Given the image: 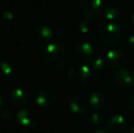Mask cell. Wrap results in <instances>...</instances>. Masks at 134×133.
Segmentation results:
<instances>
[{
	"label": "cell",
	"instance_id": "obj_1",
	"mask_svg": "<svg viewBox=\"0 0 134 133\" xmlns=\"http://www.w3.org/2000/svg\"><path fill=\"white\" fill-rule=\"evenodd\" d=\"M44 59L48 66L52 68H60L67 61V54L64 47L60 43H49L45 48Z\"/></svg>",
	"mask_w": 134,
	"mask_h": 133
},
{
	"label": "cell",
	"instance_id": "obj_2",
	"mask_svg": "<svg viewBox=\"0 0 134 133\" xmlns=\"http://www.w3.org/2000/svg\"><path fill=\"white\" fill-rule=\"evenodd\" d=\"M90 77V69L86 65H75L69 70L67 80L69 85L73 89L82 88Z\"/></svg>",
	"mask_w": 134,
	"mask_h": 133
},
{
	"label": "cell",
	"instance_id": "obj_3",
	"mask_svg": "<svg viewBox=\"0 0 134 133\" xmlns=\"http://www.w3.org/2000/svg\"><path fill=\"white\" fill-rule=\"evenodd\" d=\"M101 0H80L79 8L83 16L87 19H94L102 11Z\"/></svg>",
	"mask_w": 134,
	"mask_h": 133
},
{
	"label": "cell",
	"instance_id": "obj_4",
	"mask_svg": "<svg viewBox=\"0 0 134 133\" xmlns=\"http://www.w3.org/2000/svg\"><path fill=\"white\" fill-rule=\"evenodd\" d=\"M120 36H121L120 27L113 22L107 24L102 28L100 32V39L104 44L113 45L120 40Z\"/></svg>",
	"mask_w": 134,
	"mask_h": 133
},
{
	"label": "cell",
	"instance_id": "obj_5",
	"mask_svg": "<svg viewBox=\"0 0 134 133\" xmlns=\"http://www.w3.org/2000/svg\"><path fill=\"white\" fill-rule=\"evenodd\" d=\"M94 50L92 46L88 42L78 44L74 48V57L80 64L86 65L93 59Z\"/></svg>",
	"mask_w": 134,
	"mask_h": 133
},
{
	"label": "cell",
	"instance_id": "obj_6",
	"mask_svg": "<svg viewBox=\"0 0 134 133\" xmlns=\"http://www.w3.org/2000/svg\"><path fill=\"white\" fill-rule=\"evenodd\" d=\"M114 82L122 89L134 86V71L129 68H120L114 75Z\"/></svg>",
	"mask_w": 134,
	"mask_h": 133
},
{
	"label": "cell",
	"instance_id": "obj_7",
	"mask_svg": "<svg viewBox=\"0 0 134 133\" xmlns=\"http://www.w3.org/2000/svg\"><path fill=\"white\" fill-rule=\"evenodd\" d=\"M16 119L22 127L28 129V130L35 128L38 122L37 114L34 110L26 109V108L18 111V115H16Z\"/></svg>",
	"mask_w": 134,
	"mask_h": 133
},
{
	"label": "cell",
	"instance_id": "obj_8",
	"mask_svg": "<svg viewBox=\"0 0 134 133\" xmlns=\"http://www.w3.org/2000/svg\"><path fill=\"white\" fill-rule=\"evenodd\" d=\"M125 59L126 57L124 53L119 49L109 50L105 57L106 64L113 69L120 68L125 63Z\"/></svg>",
	"mask_w": 134,
	"mask_h": 133
},
{
	"label": "cell",
	"instance_id": "obj_9",
	"mask_svg": "<svg viewBox=\"0 0 134 133\" xmlns=\"http://www.w3.org/2000/svg\"><path fill=\"white\" fill-rule=\"evenodd\" d=\"M55 99H56L55 92L48 88L39 89L35 97L37 104L42 108H48V107L52 106L55 102Z\"/></svg>",
	"mask_w": 134,
	"mask_h": 133
},
{
	"label": "cell",
	"instance_id": "obj_10",
	"mask_svg": "<svg viewBox=\"0 0 134 133\" xmlns=\"http://www.w3.org/2000/svg\"><path fill=\"white\" fill-rule=\"evenodd\" d=\"M69 108L73 113L79 116H83L88 112V103L83 96L76 95V96H73L69 101Z\"/></svg>",
	"mask_w": 134,
	"mask_h": 133
},
{
	"label": "cell",
	"instance_id": "obj_11",
	"mask_svg": "<svg viewBox=\"0 0 134 133\" xmlns=\"http://www.w3.org/2000/svg\"><path fill=\"white\" fill-rule=\"evenodd\" d=\"M10 100L16 108H24L27 104L28 97L24 89L15 88L10 93Z\"/></svg>",
	"mask_w": 134,
	"mask_h": 133
},
{
	"label": "cell",
	"instance_id": "obj_12",
	"mask_svg": "<svg viewBox=\"0 0 134 133\" xmlns=\"http://www.w3.org/2000/svg\"><path fill=\"white\" fill-rule=\"evenodd\" d=\"M127 125V120L126 119L120 114H115L109 118L107 120V125L109 130L112 131H120L122 130Z\"/></svg>",
	"mask_w": 134,
	"mask_h": 133
},
{
	"label": "cell",
	"instance_id": "obj_13",
	"mask_svg": "<svg viewBox=\"0 0 134 133\" xmlns=\"http://www.w3.org/2000/svg\"><path fill=\"white\" fill-rule=\"evenodd\" d=\"M106 61L101 57H97L94 59L91 64V69H90V78L93 81H97L99 79L103 70L105 69Z\"/></svg>",
	"mask_w": 134,
	"mask_h": 133
},
{
	"label": "cell",
	"instance_id": "obj_14",
	"mask_svg": "<svg viewBox=\"0 0 134 133\" xmlns=\"http://www.w3.org/2000/svg\"><path fill=\"white\" fill-rule=\"evenodd\" d=\"M35 32L37 38L41 41H44V42H48L54 37V32L52 28L49 26L45 25V24L37 26Z\"/></svg>",
	"mask_w": 134,
	"mask_h": 133
},
{
	"label": "cell",
	"instance_id": "obj_15",
	"mask_svg": "<svg viewBox=\"0 0 134 133\" xmlns=\"http://www.w3.org/2000/svg\"><path fill=\"white\" fill-rule=\"evenodd\" d=\"M88 103H90V107L93 108L94 110H99L101 108H103L106 103V98L103 93L99 92V91H95L90 96L88 99Z\"/></svg>",
	"mask_w": 134,
	"mask_h": 133
},
{
	"label": "cell",
	"instance_id": "obj_16",
	"mask_svg": "<svg viewBox=\"0 0 134 133\" xmlns=\"http://www.w3.org/2000/svg\"><path fill=\"white\" fill-rule=\"evenodd\" d=\"M104 16L107 20L110 21V23H113L120 18V11L117 5H108L104 8Z\"/></svg>",
	"mask_w": 134,
	"mask_h": 133
},
{
	"label": "cell",
	"instance_id": "obj_17",
	"mask_svg": "<svg viewBox=\"0 0 134 133\" xmlns=\"http://www.w3.org/2000/svg\"><path fill=\"white\" fill-rule=\"evenodd\" d=\"M12 74V67L5 61H0V83L7 82Z\"/></svg>",
	"mask_w": 134,
	"mask_h": 133
},
{
	"label": "cell",
	"instance_id": "obj_18",
	"mask_svg": "<svg viewBox=\"0 0 134 133\" xmlns=\"http://www.w3.org/2000/svg\"><path fill=\"white\" fill-rule=\"evenodd\" d=\"M105 119V114L100 110H95L91 115V121L94 125L96 126H99L102 125V123L104 122Z\"/></svg>",
	"mask_w": 134,
	"mask_h": 133
},
{
	"label": "cell",
	"instance_id": "obj_19",
	"mask_svg": "<svg viewBox=\"0 0 134 133\" xmlns=\"http://www.w3.org/2000/svg\"><path fill=\"white\" fill-rule=\"evenodd\" d=\"M0 19L4 24H11L14 21V14L8 9H4L0 14Z\"/></svg>",
	"mask_w": 134,
	"mask_h": 133
},
{
	"label": "cell",
	"instance_id": "obj_20",
	"mask_svg": "<svg viewBox=\"0 0 134 133\" xmlns=\"http://www.w3.org/2000/svg\"><path fill=\"white\" fill-rule=\"evenodd\" d=\"M1 118L3 120L5 121H12L15 118V114L10 108H5V109H3L1 111Z\"/></svg>",
	"mask_w": 134,
	"mask_h": 133
},
{
	"label": "cell",
	"instance_id": "obj_21",
	"mask_svg": "<svg viewBox=\"0 0 134 133\" xmlns=\"http://www.w3.org/2000/svg\"><path fill=\"white\" fill-rule=\"evenodd\" d=\"M91 28V24L90 22V19H85L80 21V23L79 24V29L81 33H88Z\"/></svg>",
	"mask_w": 134,
	"mask_h": 133
},
{
	"label": "cell",
	"instance_id": "obj_22",
	"mask_svg": "<svg viewBox=\"0 0 134 133\" xmlns=\"http://www.w3.org/2000/svg\"><path fill=\"white\" fill-rule=\"evenodd\" d=\"M68 37H69V35H68V33L66 32L65 30H63V29H60V30H58V33H57V38L59 41H61V42L66 41L68 39Z\"/></svg>",
	"mask_w": 134,
	"mask_h": 133
},
{
	"label": "cell",
	"instance_id": "obj_23",
	"mask_svg": "<svg viewBox=\"0 0 134 133\" xmlns=\"http://www.w3.org/2000/svg\"><path fill=\"white\" fill-rule=\"evenodd\" d=\"M127 107L131 111L134 112V93L131 94L127 100Z\"/></svg>",
	"mask_w": 134,
	"mask_h": 133
},
{
	"label": "cell",
	"instance_id": "obj_24",
	"mask_svg": "<svg viewBox=\"0 0 134 133\" xmlns=\"http://www.w3.org/2000/svg\"><path fill=\"white\" fill-rule=\"evenodd\" d=\"M109 129H108L107 126H104V125H99V126H97V128L94 130V133H109Z\"/></svg>",
	"mask_w": 134,
	"mask_h": 133
},
{
	"label": "cell",
	"instance_id": "obj_25",
	"mask_svg": "<svg viewBox=\"0 0 134 133\" xmlns=\"http://www.w3.org/2000/svg\"><path fill=\"white\" fill-rule=\"evenodd\" d=\"M128 43H129L130 47L134 49V33L131 34V35L129 37V39H128Z\"/></svg>",
	"mask_w": 134,
	"mask_h": 133
},
{
	"label": "cell",
	"instance_id": "obj_26",
	"mask_svg": "<svg viewBox=\"0 0 134 133\" xmlns=\"http://www.w3.org/2000/svg\"><path fill=\"white\" fill-rule=\"evenodd\" d=\"M123 133H134V125H133V126L128 127Z\"/></svg>",
	"mask_w": 134,
	"mask_h": 133
},
{
	"label": "cell",
	"instance_id": "obj_27",
	"mask_svg": "<svg viewBox=\"0 0 134 133\" xmlns=\"http://www.w3.org/2000/svg\"><path fill=\"white\" fill-rule=\"evenodd\" d=\"M3 108H4V100H3V99H2L1 95H0V111L3 109Z\"/></svg>",
	"mask_w": 134,
	"mask_h": 133
},
{
	"label": "cell",
	"instance_id": "obj_28",
	"mask_svg": "<svg viewBox=\"0 0 134 133\" xmlns=\"http://www.w3.org/2000/svg\"><path fill=\"white\" fill-rule=\"evenodd\" d=\"M131 26L134 27V12L132 13V16H131Z\"/></svg>",
	"mask_w": 134,
	"mask_h": 133
},
{
	"label": "cell",
	"instance_id": "obj_29",
	"mask_svg": "<svg viewBox=\"0 0 134 133\" xmlns=\"http://www.w3.org/2000/svg\"><path fill=\"white\" fill-rule=\"evenodd\" d=\"M0 8H1V5H0Z\"/></svg>",
	"mask_w": 134,
	"mask_h": 133
}]
</instances>
